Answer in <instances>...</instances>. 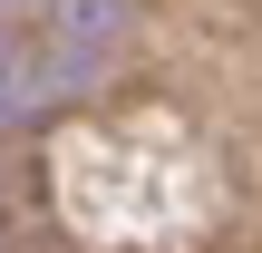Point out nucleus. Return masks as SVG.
<instances>
[]
</instances>
